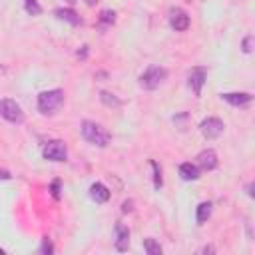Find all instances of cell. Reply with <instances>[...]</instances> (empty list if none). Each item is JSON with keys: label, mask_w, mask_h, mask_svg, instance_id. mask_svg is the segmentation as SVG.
<instances>
[{"label": "cell", "mask_w": 255, "mask_h": 255, "mask_svg": "<svg viewBox=\"0 0 255 255\" xmlns=\"http://www.w3.org/2000/svg\"><path fill=\"white\" fill-rule=\"evenodd\" d=\"M114 247H116V251H128L129 249V229H128V225H124V223H116V227H114Z\"/></svg>", "instance_id": "ba28073f"}, {"label": "cell", "mask_w": 255, "mask_h": 255, "mask_svg": "<svg viewBox=\"0 0 255 255\" xmlns=\"http://www.w3.org/2000/svg\"><path fill=\"white\" fill-rule=\"evenodd\" d=\"M245 189H247V195H249V197H253V183H247V187H245Z\"/></svg>", "instance_id": "4316f807"}, {"label": "cell", "mask_w": 255, "mask_h": 255, "mask_svg": "<svg viewBox=\"0 0 255 255\" xmlns=\"http://www.w3.org/2000/svg\"><path fill=\"white\" fill-rule=\"evenodd\" d=\"M0 118H4L10 124H22L24 122V112H22V108L16 100L4 98V100H0Z\"/></svg>", "instance_id": "277c9868"}, {"label": "cell", "mask_w": 255, "mask_h": 255, "mask_svg": "<svg viewBox=\"0 0 255 255\" xmlns=\"http://www.w3.org/2000/svg\"><path fill=\"white\" fill-rule=\"evenodd\" d=\"M179 177L183 181H195L199 177V167L191 161H185V163L179 165Z\"/></svg>", "instance_id": "5bb4252c"}, {"label": "cell", "mask_w": 255, "mask_h": 255, "mask_svg": "<svg viewBox=\"0 0 255 255\" xmlns=\"http://www.w3.org/2000/svg\"><path fill=\"white\" fill-rule=\"evenodd\" d=\"M199 253H213V247H203Z\"/></svg>", "instance_id": "f1b7e54d"}, {"label": "cell", "mask_w": 255, "mask_h": 255, "mask_svg": "<svg viewBox=\"0 0 255 255\" xmlns=\"http://www.w3.org/2000/svg\"><path fill=\"white\" fill-rule=\"evenodd\" d=\"M12 175L8 173V171H4V169H0V179H10Z\"/></svg>", "instance_id": "484cf974"}, {"label": "cell", "mask_w": 255, "mask_h": 255, "mask_svg": "<svg viewBox=\"0 0 255 255\" xmlns=\"http://www.w3.org/2000/svg\"><path fill=\"white\" fill-rule=\"evenodd\" d=\"M114 20H116V12H112V10H102V12H100V18H98V24H100V28H108V26L114 24Z\"/></svg>", "instance_id": "ac0fdd59"}, {"label": "cell", "mask_w": 255, "mask_h": 255, "mask_svg": "<svg viewBox=\"0 0 255 255\" xmlns=\"http://www.w3.org/2000/svg\"><path fill=\"white\" fill-rule=\"evenodd\" d=\"M66 94L60 88L54 90H46L42 94H38V112L42 116H54L62 106H64Z\"/></svg>", "instance_id": "6da1fadb"}, {"label": "cell", "mask_w": 255, "mask_h": 255, "mask_svg": "<svg viewBox=\"0 0 255 255\" xmlns=\"http://www.w3.org/2000/svg\"><path fill=\"white\" fill-rule=\"evenodd\" d=\"M66 2H70V4H74V2H76V0H66Z\"/></svg>", "instance_id": "f546056e"}, {"label": "cell", "mask_w": 255, "mask_h": 255, "mask_svg": "<svg viewBox=\"0 0 255 255\" xmlns=\"http://www.w3.org/2000/svg\"><path fill=\"white\" fill-rule=\"evenodd\" d=\"M149 165H151V169H153V187L159 189V187H161V169H159V165H157L153 159L149 161Z\"/></svg>", "instance_id": "ffe728a7"}, {"label": "cell", "mask_w": 255, "mask_h": 255, "mask_svg": "<svg viewBox=\"0 0 255 255\" xmlns=\"http://www.w3.org/2000/svg\"><path fill=\"white\" fill-rule=\"evenodd\" d=\"M50 191H52V197H54V199H60V179H54V181H52Z\"/></svg>", "instance_id": "603a6c76"}, {"label": "cell", "mask_w": 255, "mask_h": 255, "mask_svg": "<svg viewBox=\"0 0 255 255\" xmlns=\"http://www.w3.org/2000/svg\"><path fill=\"white\" fill-rule=\"evenodd\" d=\"M80 131H82V137H84L88 143L96 145V147H106V145L112 141L110 131H108L104 126H100V124H96V122H90V120H84V122H82Z\"/></svg>", "instance_id": "7a4b0ae2"}, {"label": "cell", "mask_w": 255, "mask_h": 255, "mask_svg": "<svg viewBox=\"0 0 255 255\" xmlns=\"http://www.w3.org/2000/svg\"><path fill=\"white\" fill-rule=\"evenodd\" d=\"M167 80V70L163 66H149L141 76H139V86L147 92L157 90L163 82Z\"/></svg>", "instance_id": "3957f363"}, {"label": "cell", "mask_w": 255, "mask_h": 255, "mask_svg": "<svg viewBox=\"0 0 255 255\" xmlns=\"http://www.w3.org/2000/svg\"><path fill=\"white\" fill-rule=\"evenodd\" d=\"M78 56H82V58H86V56H88V46H82V52L78 50Z\"/></svg>", "instance_id": "d4e9b609"}, {"label": "cell", "mask_w": 255, "mask_h": 255, "mask_svg": "<svg viewBox=\"0 0 255 255\" xmlns=\"http://www.w3.org/2000/svg\"><path fill=\"white\" fill-rule=\"evenodd\" d=\"M24 10L30 16H40L42 14V6L38 4V0H24Z\"/></svg>", "instance_id": "d6986e66"}, {"label": "cell", "mask_w": 255, "mask_h": 255, "mask_svg": "<svg viewBox=\"0 0 255 255\" xmlns=\"http://www.w3.org/2000/svg\"><path fill=\"white\" fill-rule=\"evenodd\" d=\"M100 100H102V104H106V106H110V108H120V106H122V100L116 98L114 94L106 92V90L100 92Z\"/></svg>", "instance_id": "2e32d148"}, {"label": "cell", "mask_w": 255, "mask_h": 255, "mask_svg": "<svg viewBox=\"0 0 255 255\" xmlns=\"http://www.w3.org/2000/svg\"><path fill=\"white\" fill-rule=\"evenodd\" d=\"M189 16L183 12V10H179V8H175V10H171V14H169V26L175 30V32H185L187 28H189Z\"/></svg>", "instance_id": "8fae6325"}, {"label": "cell", "mask_w": 255, "mask_h": 255, "mask_svg": "<svg viewBox=\"0 0 255 255\" xmlns=\"http://www.w3.org/2000/svg\"><path fill=\"white\" fill-rule=\"evenodd\" d=\"M207 80V68L205 66H195L191 68V72L187 74V86L191 88V92L199 98L201 96V90H203V84Z\"/></svg>", "instance_id": "8992f818"}, {"label": "cell", "mask_w": 255, "mask_h": 255, "mask_svg": "<svg viewBox=\"0 0 255 255\" xmlns=\"http://www.w3.org/2000/svg\"><path fill=\"white\" fill-rule=\"evenodd\" d=\"M90 197H92L96 203H106V201L110 199V189H108L104 183L96 181V183L90 185Z\"/></svg>", "instance_id": "7c38bea8"}, {"label": "cell", "mask_w": 255, "mask_h": 255, "mask_svg": "<svg viewBox=\"0 0 255 255\" xmlns=\"http://www.w3.org/2000/svg\"><path fill=\"white\" fill-rule=\"evenodd\" d=\"M241 50H243V54H251V50H253V36H251V34L243 38V42H241Z\"/></svg>", "instance_id": "44dd1931"}, {"label": "cell", "mask_w": 255, "mask_h": 255, "mask_svg": "<svg viewBox=\"0 0 255 255\" xmlns=\"http://www.w3.org/2000/svg\"><path fill=\"white\" fill-rule=\"evenodd\" d=\"M88 6H96V4H100V0H84Z\"/></svg>", "instance_id": "83f0119b"}, {"label": "cell", "mask_w": 255, "mask_h": 255, "mask_svg": "<svg viewBox=\"0 0 255 255\" xmlns=\"http://www.w3.org/2000/svg\"><path fill=\"white\" fill-rule=\"evenodd\" d=\"M2 253H4V251H2V249H0V255H2Z\"/></svg>", "instance_id": "4dcf8cb0"}, {"label": "cell", "mask_w": 255, "mask_h": 255, "mask_svg": "<svg viewBox=\"0 0 255 255\" xmlns=\"http://www.w3.org/2000/svg\"><path fill=\"white\" fill-rule=\"evenodd\" d=\"M211 211H213L211 201H201L197 205V209H195V221H197V225H203L211 217Z\"/></svg>", "instance_id": "9a60e30c"}, {"label": "cell", "mask_w": 255, "mask_h": 255, "mask_svg": "<svg viewBox=\"0 0 255 255\" xmlns=\"http://www.w3.org/2000/svg\"><path fill=\"white\" fill-rule=\"evenodd\" d=\"M42 155L48 161H66L68 159V147L62 139H50L42 147Z\"/></svg>", "instance_id": "5b68a950"}, {"label": "cell", "mask_w": 255, "mask_h": 255, "mask_svg": "<svg viewBox=\"0 0 255 255\" xmlns=\"http://www.w3.org/2000/svg\"><path fill=\"white\" fill-rule=\"evenodd\" d=\"M54 16H56L58 20H64V22L72 24V26H80V24H82V18H80L72 8H56V10H54Z\"/></svg>", "instance_id": "4fadbf2b"}, {"label": "cell", "mask_w": 255, "mask_h": 255, "mask_svg": "<svg viewBox=\"0 0 255 255\" xmlns=\"http://www.w3.org/2000/svg\"><path fill=\"white\" fill-rule=\"evenodd\" d=\"M197 167H201L203 171H211V169H215L217 167V163H219V159H217V153L211 149V147H207V149H201L199 153H197Z\"/></svg>", "instance_id": "9c48e42d"}, {"label": "cell", "mask_w": 255, "mask_h": 255, "mask_svg": "<svg viewBox=\"0 0 255 255\" xmlns=\"http://www.w3.org/2000/svg\"><path fill=\"white\" fill-rule=\"evenodd\" d=\"M143 249H145L147 255H161V245H159L153 237L143 239Z\"/></svg>", "instance_id": "e0dca14e"}, {"label": "cell", "mask_w": 255, "mask_h": 255, "mask_svg": "<svg viewBox=\"0 0 255 255\" xmlns=\"http://www.w3.org/2000/svg\"><path fill=\"white\" fill-rule=\"evenodd\" d=\"M131 205H133L131 201H124V203H122V211H124V213H128V211H131Z\"/></svg>", "instance_id": "cb8c5ba5"}, {"label": "cell", "mask_w": 255, "mask_h": 255, "mask_svg": "<svg viewBox=\"0 0 255 255\" xmlns=\"http://www.w3.org/2000/svg\"><path fill=\"white\" fill-rule=\"evenodd\" d=\"M225 129V124L219 118H207L199 124V131L205 139H217Z\"/></svg>", "instance_id": "52a82bcc"}, {"label": "cell", "mask_w": 255, "mask_h": 255, "mask_svg": "<svg viewBox=\"0 0 255 255\" xmlns=\"http://www.w3.org/2000/svg\"><path fill=\"white\" fill-rule=\"evenodd\" d=\"M40 253H54V245H52V241L46 237V239H42V245H40Z\"/></svg>", "instance_id": "7402d4cb"}, {"label": "cell", "mask_w": 255, "mask_h": 255, "mask_svg": "<svg viewBox=\"0 0 255 255\" xmlns=\"http://www.w3.org/2000/svg\"><path fill=\"white\" fill-rule=\"evenodd\" d=\"M221 100H225L235 108H245L253 102V96L247 92H227V94H221Z\"/></svg>", "instance_id": "30bf717a"}]
</instances>
